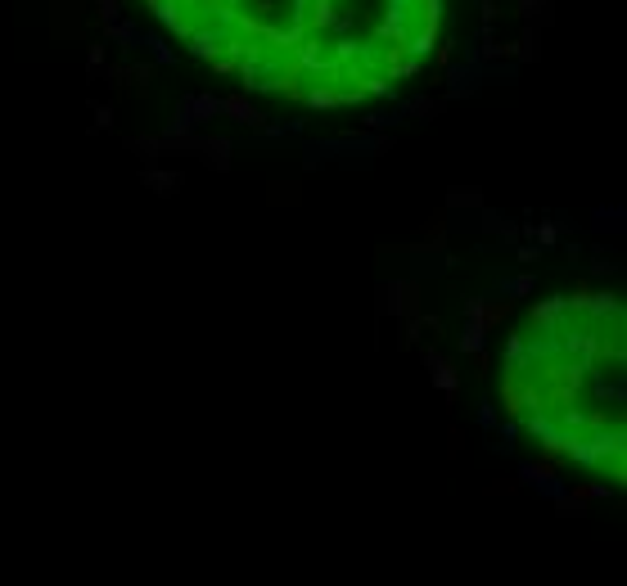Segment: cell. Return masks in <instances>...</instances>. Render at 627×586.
Listing matches in <instances>:
<instances>
[{
  "label": "cell",
  "mask_w": 627,
  "mask_h": 586,
  "mask_svg": "<svg viewBox=\"0 0 627 586\" xmlns=\"http://www.w3.org/2000/svg\"><path fill=\"white\" fill-rule=\"evenodd\" d=\"M623 298L555 293L528 311L506 343V406L524 433L574 465L618 483L623 429Z\"/></svg>",
  "instance_id": "cell-1"
},
{
  "label": "cell",
  "mask_w": 627,
  "mask_h": 586,
  "mask_svg": "<svg viewBox=\"0 0 627 586\" xmlns=\"http://www.w3.org/2000/svg\"><path fill=\"white\" fill-rule=\"evenodd\" d=\"M108 36H113V41H131L136 27H131V23H108Z\"/></svg>",
  "instance_id": "cell-2"
},
{
  "label": "cell",
  "mask_w": 627,
  "mask_h": 586,
  "mask_svg": "<svg viewBox=\"0 0 627 586\" xmlns=\"http://www.w3.org/2000/svg\"><path fill=\"white\" fill-rule=\"evenodd\" d=\"M519 10L524 14H537V10H546V0H519Z\"/></svg>",
  "instance_id": "cell-3"
}]
</instances>
